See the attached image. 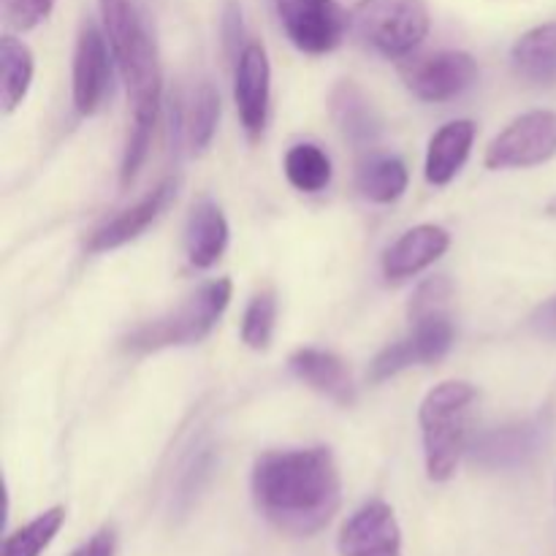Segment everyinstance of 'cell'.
I'll list each match as a JSON object with an SVG mask.
<instances>
[{"label":"cell","instance_id":"cell-10","mask_svg":"<svg viewBox=\"0 0 556 556\" xmlns=\"http://www.w3.org/2000/svg\"><path fill=\"white\" fill-rule=\"evenodd\" d=\"M112 63L114 52L106 33L87 20L76 36L74 65H71V96H74L76 114L90 117L103 106L112 90Z\"/></svg>","mask_w":556,"mask_h":556},{"label":"cell","instance_id":"cell-4","mask_svg":"<svg viewBox=\"0 0 556 556\" xmlns=\"http://www.w3.org/2000/svg\"><path fill=\"white\" fill-rule=\"evenodd\" d=\"M233 286L228 277L204 282L195 293H190L177 309L161 318L141 324L125 337L123 348L128 353H155L166 348L199 345L220 324L223 313L231 304Z\"/></svg>","mask_w":556,"mask_h":556},{"label":"cell","instance_id":"cell-8","mask_svg":"<svg viewBox=\"0 0 556 556\" xmlns=\"http://www.w3.org/2000/svg\"><path fill=\"white\" fill-rule=\"evenodd\" d=\"M400 76L418 101L443 103L454 101L476 85L478 63L470 52L443 49V52L410 58L402 63Z\"/></svg>","mask_w":556,"mask_h":556},{"label":"cell","instance_id":"cell-18","mask_svg":"<svg viewBox=\"0 0 556 556\" xmlns=\"http://www.w3.org/2000/svg\"><path fill=\"white\" fill-rule=\"evenodd\" d=\"M228 237H231V228L220 206L210 199L199 201L185 226V253H188L190 266L195 269L215 266L226 253Z\"/></svg>","mask_w":556,"mask_h":556},{"label":"cell","instance_id":"cell-25","mask_svg":"<svg viewBox=\"0 0 556 556\" xmlns=\"http://www.w3.org/2000/svg\"><path fill=\"white\" fill-rule=\"evenodd\" d=\"M65 525V508L54 505V508L43 510L36 519L27 521L16 532H11L3 543V556H41L47 552L49 543L58 538V532Z\"/></svg>","mask_w":556,"mask_h":556},{"label":"cell","instance_id":"cell-30","mask_svg":"<svg viewBox=\"0 0 556 556\" xmlns=\"http://www.w3.org/2000/svg\"><path fill=\"white\" fill-rule=\"evenodd\" d=\"M68 556H117V532L112 527H103L87 543L74 548Z\"/></svg>","mask_w":556,"mask_h":556},{"label":"cell","instance_id":"cell-20","mask_svg":"<svg viewBox=\"0 0 556 556\" xmlns=\"http://www.w3.org/2000/svg\"><path fill=\"white\" fill-rule=\"evenodd\" d=\"M510 65L530 85H556V22H543L516 38Z\"/></svg>","mask_w":556,"mask_h":556},{"label":"cell","instance_id":"cell-2","mask_svg":"<svg viewBox=\"0 0 556 556\" xmlns=\"http://www.w3.org/2000/svg\"><path fill=\"white\" fill-rule=\"evenodd\" d=\"M476 400V386L467 380H445L424 396L418 407V427H421L424 465H427L429 481L445 483L459 470L462 454L467 451L470 413Z\"/></svg>","mask_w":556,"mask_h":556},{"label":"cell","instance_id":"cell-7","mask_svg":"<svg viewBox=\"0 0 556 556\" xmlns=\"http://www.w3.org/2000/svg\"><path fill=\"white\" fill-rule=\"evenodd\" d=\"M454 324L448 313L427 315V318L413 320V329L402 340L386 345L369 364V380L372 383H386L410 367H424V364H438L454 345Z\"/></svg>","mask_w":556,"mask_h":556},{"label":"cell","instance_id":"cell-14","mask_svg":"<svg viewBox=\"0 0 556 556\" xmlns=\"http://www.w3.org/2000/svg\"><path fill=\"white\" fill-rule=\"evenodd\" d=\"M451 248V233L443 226L434 223H421V226L410 228L402 233L394 244L383 253V275L389 282L410 280V277L421 275L424 269L440 261L445 250Z\"/></svg>","mask_w":556,"mask_h":556},{"label":"cell","instance_id":"cell-16","mask_svg":"<svg viewBox=\"0 0 556 556\" xmlns=\"http://www.w3.org/2000/svg\"><path fill=\"white\" fill-rule=\"evenodd\" d=\"M288 367L304 386L318 391L326 400L337 402L342 407H351L356 402L353 375L337 353L324 351V348H299L288 358Z\"/></svg>","mask_w":556,"mask_h":556},{"label":"cell","instance_id":"cell-12","mask_svg":"<svg viewBox=\"0 0 556 556\" xmlns=\"http://www.w3.org/2000/svg\"><path fill=\"white\" fill-rule=\"evenodd\" d=\"M340 556H402V530L383 500H369L342 525L337 535Z\"/></svg>","mask_w":556,"mask_h":556},{"label":"cell","instance_id":"cell-31","mask_svg":"<svg viewBox=\"0 0 556 556\" xmlns=\"http://www.w3.org/2000/svg\"><path fill=\"white\" fill-rule=\"evenodd\" d=\"M530 320L541 334L556 337V296L548 299V302H543Z\"/></svg>","mask_w":556,"mask_h":556},{"label":"cell","instance_id":"cell-5","mask_svg":"<svg viewBox=\"0 0 556 556\" xmlns=\"http://www.w3.org/2000/svg\"><path fill=\"white\" fill-rule=\"evenodd\" d=\"M351 30L389 60L410 58L429 33L424 0H358L351 9Z\"/></svg>","mask_w":556,"mask_h":556},{"label":"cell","instance_id":"cell-19","mask_svg":"<svg viewBox=\"0 0 556 556\" xmlns=\"http://www.w3.org/2000/svg\"><path fill=\"white\" fill-rule=\"evenodd\" d=\"M472 141H476V123L472 119H454V123L443 125L429 139L427 163H424L427 182L434 188H445L448 182H454V177L470 157Z\"/></svg>","mask_w":556,"mask_h":556},{"label":"cell","instance_id":"cell-6","mask_svg":"<svg viewBox=\"0 0 556 556\" xmlns=\"http://www.w3.org/2000/svg\"><path fill=\"white\" fill-rule=\"evenodd\" d=\"M556 155V112L532 109L521 114L505 130H500L486 147L483 163L492 172L503 168H535Z\"/></svg>","mask_w":556,"mask_h":556},{"label":"cell","instance_id":"cell-1","mask_svg":"<svg viewBox=\"0 0 556 556\" xmlns=\"http://www.w3.org/2000/svg\"><path fill=\"white\" fill-rule=\"evenodd\" d=\"M250 489L261 516L293 538L318 535L342 503L340 467L324 445L266 451L255 459Z\"/></svg>","mask_w":556,"mask_h":556},{"label":"cell","instance_id":"cell-26","mask_svg":"<svg viewBox=\"0 0 556 556\" xmlns=\"http://www.w3.org/2000/svg\"><path fill=\"white\" fill-rule=\"evenodd\" d=\"M277 324V299L271 291H261L250 299L242 315V342L250 351H269Z\"/></svg>","mask_w":556,"mask_h":556},{"label":"cell","instance_id":"cell-27","mask_svg":"<svg viewBox=\"0 0 556 556\" xmlns=\"http://www.w3.org/2000/svg\"><path fill=\"white\" fill-rule=\"evenodd\" d=\"M212 467H215V448H212V445H204V448H199L193 456H190L188 465H185V472L179 476V483H177L179 508H190V505L195 503L201 489H204L206 481H210Z\"/></svg>","mask_w":556,"mask_h":556},{"label":"cell","instance_id":"cell-17","mask_svg":"<svg viewBox=\"0 0 556 556\" xmlns=\"http://www.w3.org/2000/svg\"><path fill=\"white\" fill-rule=\"evenodd\" d=\"M329 112L340 134L356 147H372L380 139V114L372 98L351 79L337 81L329 96Z\"/></svg>","mask_w":556,"mask_h":556},{"label":"cell","instance_id":"cell-21","mask_svg":"<svg viewBox=\"0 0 556 556\" xmlns=\"http://www.w3.org/2000/svg\"><path fill=\"white\" fill-rule=\"evenodd\" d=\"M33 52L25 41L14 36H3L0 41V101L3 112L11 114L22 106L33 85Z\"/></svg>","mask_w":556,"mask_h":556},{"label":"cell","instance_id":"cell-13","mask_svg":"<svg viewBox=\"0 0 556 556\" xmlns=\"http://www.w3.org/2000/svg\"><path fill=\"white\" fill-rule=\"evenodd\" d=\"M174 195H177V182L174 179H163L155 190H150L147 195H141L134 206L123 210L119 215H114L112 220L103 223L96 233L87 242L90 253H109V250H117L123 244L139 239L157 217L166 212V206L172 204Z\"/></svg>","mask_w":556,"mask_h":556},{"label":"cell","instance_id":"cell-32","mask_svg":"<svg viewBox=\"0 0 556 556\" xmlns=\"http://www.w3.org/2000/svg\"><path fill=\"white\" fill-rule=\"evenodd\" d=\"M548 215H556V199L548 204Z\"/></svg>","mask_w":556,"mask_h":556},{"label":"cell","instance_id":"cell-9","mask_svg":"<svg viewBox=\"0 0 556 556\" xmlns=\"http://www.w3.org/2000/svg\"><path fill=\"white\" fill-rule=\"evenodd\" d=\"M293 47L304 54H329L345 38L351 14L337 0H275Z\"/></svg>","mask_w":556,"mask_h":556},{"label":"cell","instance_id":"cell-23","mask_svg":"<svg viewBox=\"0 0 556 556\" xmlns=\"http://www.w3.org/2000/svg\"><path fill=\"white\" fill-rule=\"evenodd\" d=\"M217 119H220V96H217L210 81H201L190 92V101L182 112L185 139H188V147L195 155L210 150L212 139L217 134Z\"/></svg>","mask_w":556,"mask_h":556},{"label":"cell","instance_id":"cell-11","mask_svg":"<svg viewBox=\"0 0 556 556\" xmlns=\"http://www.w3.org/2000/svg\"><path fill=\"white\" fill-rule=\"evenodd\" d=\"M271 98V65L264 43L248 41L237 54L233 68V101H237L239 123L250 141L261 139L269 119Z\"/></svg>","mask_w":556,"mask_h":556},{"label":"cell","instance_id":"cell-24","mask_svg":"<svg viewBox=\"0 0 556 556\" xmlns=\"http://www.w3.org/2000/svg\"><path fill=\"white\" fill-rule=\"evenodd\" d=\"M282 172L299 193H320L331 182V157L313 141H299L286 152Z\"/></svg>","mask_w":556,"mask_h":556},{"label":"cell","instance_id":"cell-3","mask_svg":"<svg viewBox=\"0 0 556 556\" xmlns=\"http://www.w3.org/2000/svg\"><path fill=\"white\" fill-rule=\"evenodd\" d=\"M98 9H101L103 33L112 43L114 63L128 87L134 114H157L161 112L163 76L155 43H152L147 27L141 25V16L136 14L130 0H98Z\"/></svg>","mask_w":556,"mask_h":556},{"label":"cell","instance_id":"cell-28","mask_svg":"<svg viewBox=\"0 0 556 556\" xmlns=\"http://www.w3.org/2000/svg\"><path fill=\"white\" fill-rule=\"evenodd\" d=\"M451 291H454V286H451L448 277H429L427 282H421L418 291L413 293L410 320L445 313V302L451 299Z\"/></svg>","mask_w":556,"mask_h":556},{"label":"cell","instance_id":"cell-29","mask_svg":"<svg viewBox=\"0 0 556 556\" xmlns=\"http://www.w3.org/2000/svg\"><path fill=\"white\" fill-rule=\"evenodd\" d=\"M54 9V0H3V16L14 30L27 33L41 25Z\"/></svg>","mask_w":556,"mask_h":556},{"label":"cell","instance_id":"cell-22","mask_svg":"<svg viewBox=\"0 0 556 556\" xmlns=\"http://www.w3.org/2000/svg\"><path fill=\"white\" fill-rule=\"evenodd\" d=\"M407 182V166L394 155H378L369 157L362 168H358L356 185L362 190L364 199L375 201V204H394L405 195Z\"/></svg>","mask_w":556,"mask_h":556},{"label":"cell","instance_id":"cell-15","mask_svg":"<svg viewBox=\"0 0 556 556\" xmlns=\"http://www.w3.org/2000/svg\"><path fill=\"white\" fill-rule=\"evenodd\" d=\"M543 434H546V429L541 421H521L489 429L472 443V459L489 470H516L538 454Z\"/></svg>","mask_w":556,"mask_h":556}]
</instances>
